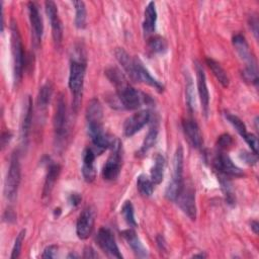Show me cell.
<instances>
[{
	"label": "cell",
	"mask_w": 259,
	"mask_h": 259,
	"mask_svg": "<svg viewBox=\"0 0 259 259\" xmlns=\"http://www.w3.org/2000/svg\"><path fill=\"white\" fill-rule=\"evenodd\" d=\"M102 118L103 111L100 102L96 98L91 99L86 109L87 128L95 149L99 152L108 149L112 142V137L103 130Z\"/></svg>",
	"instance_id": "6da1fadb"
},
{
	"label": "cell",
	"mask_w": 259,
	"mask_h": 259,
	"mask_svg": "<svg viewBox=\"0 0 259 259\" xmlns=\"http://www.w3.org/2000/svg\"><path fill=\"white\" fill-rule=\"evenodd\" d=\"M233 46L237 51L239 57L245 62V68L243 70V77L246 81L257 83L258 81V74H257V65L256 60L252 53L250 52L248 42L244 35L237 33L233 36Z\"/></svg>",
	"instance_id": "7a4b0ae2"
},
{
	"label": "cell",
	"mask_w": 259,
	"mask_h": 259,
	"mask_svg": "<svg viewBox=\"0 0 259 259\" xmlns=\"http://www.w3.org/2000/svg\"><path fill=\"white\" fill-rule=\"evenodd\" d=\"M11 31V53L13 61V77L15 84L19 83L22 78L24 66V53L21 41V36L17 27V23L12 20L10 23Z\"/></svg>",
	"instance_id": "3957f363"
},
{
	"label": "cell",
	"mask_w": 259,
	"mask_h": 259,
	"mask_svg": "<svg viewBox=\"0 0 259 259\" xmlns=\"http://www.w3.org/2000/svg\"><path fill=\"white\" fill-rule=\"evenodd\" d=\"M86 72V62L82 58L76 59L75 57L71 61L70 74H69V87L74 95V104L78 106L80 97L82 95L84 78Z\"/></svg>",
	"instance_id": "277c9868"
},
{
	"label": "cell",
	"mask_w": 259,
	"mask_h": 259,
	"mask_svg": "<svg viewBox=\"0 0 259 259\" xmlns=\"http://www.w3.org/2000/svg\"><path fill=\"white\" fill-rule=\"evenodd\" d=\"M183 185V149L179 146L174 154L173 175L172 180L166 189V197L169 200H176Z\"/></svg>",
	"instance_id": "5b68a950"
},
{
	"label": "cell",
	"mask_w": 259,
	"mask_h": 259,
	"mask_svg": "<svg viewBox=\"0 0 259 259\" xmlns=\"http://www.w3.org/2000/svg\"><path fill=\"white\" fill-rule=\"evenodd\" d=\"M21 171H20V163L19 156L17 152H14L10 159L9 168L7 171V175L4 183V194L7 199L12 200L17 193L18 186L20 183Z\"/></svg>",
	"instance_id": "8992f818"
},
{
	"label": "cell",
	"mask_w": 259,
	"mask_h": 259,
	"mask_svg": "<svg viewBox=\"0 0 259 259\" xmlns=\"http://www.w3.org/2000/svg\"><path fill=\"white\" fill-rule=\"evenodd\" d=\"M54 130L57 144L63 143L68 135L67 107L63 94H60L57 100V107L54 115Z\"/></svg>",
	"instance_id": "52a82bcc"
},
{
	"label": "cell",
	"mask_w": 259,
	"mask_h": 259,
	"mask_svg": "<svg viewBox=\"0 0 259 259\" xmlns=\"http://www.w3.org/2000/svg\"><path fill=\"white\" fill-rule=\"evenodd\" d=\"M111 154L109 155L106 163L102 169V176L105 180H115L120 172L121 168V144L116 139L112 145Z\"/></svg>",
	"instance_id": "ba28073f"
},
{
	"label": "cell",
	"mask_w": 259,
	"mask_h": 259,
	"mask_svg": "<svg viewBox=\"0 0 259 259\" xmlns=\"http://www.w3.org/2000/svg\"><path fill=\"white\" fill-rule=\"evenodd\" d=\"M177 204L181 210L192 221L196 219V204H195V194L191 186L183 185L180 193L178 194L176 200Z\"/></svg>",
	"instance_id": "9c48e42d"
},
{
	"label": "cell",
	"mask_w": 259,
	"mask_h": 259,
	"mask_svg": "<svg viewBox=\"0 0 259 259\" xmlns=\"http://www.w3.org/2000/svg\"><path fill=\"white\" fill-rule=\"evenodd\" d=\"M213 165L215 169L225 176H232V177H242L244 176V172L241 168H239L226 154L224 151L218 152L213 159Z\"/></svg>",
	"instance_id": "30bf717a"
},
{
	"label": "cell",
	"mask_w": 259,
	"mask_h": 259,
	"mask_svg": "<svg viewBox=\"0 0 259 259\" xmlns=\"http://www.w3.org/2000/svg\"><path fill=\"white\" fill-rule=\"evenodd\" d=\"M96 241L102 251L106 253L109 257L122 258V255L120 254L117 244L115 242L114 236L109 229L100 228L96 236Z\"/></svg>",
	"instance_id": "8fae6325"
},
{
	"label": "cell",
	"mask_w": 259,
	"mask_h": 259,
	"mask_svg": "<svg viewBox=\"0 0 259 259\" xmlns=\"http://www.w3.org/2000/svg\"><path fill=\"white\" fill-rule=\"evenodd\" d=\"M117 97L121 103V106L128 110L138 109L142 104V96L140 93L130 86L127 83L116 89Z\"/></svg>",
	"instance_id": "7c38bea8"
},
{
	"label": "cell",
	"mask_w": 259,
	"mask_h": 259,
	"mask_svg": "<svg viewBox=\"0 0 259 259\" xmlns=\"http://www.w3.org/2000/svg\"><path fill=\"white\" fill-rule=\"evenodd\" d=\"M151 118L149 110H142L127 117L123 123V134L125 137H132L144 127Z\"/></svg>",
	"instance_id": "4fadbf2b"
},
{
	"label": "cell",
	"mask_w": 259,
	"mask_h": 259,
	"mask_svg": "<svg viewBox=\"0 0 259 259\" xmlns=\"http://www.w3.org/2000/svg\"><path fill=\"white\" fill-rule=\"evenodd\" d=\"M94 218L95 213L92 207L88 206L82 210L76 224V233L80 239L85 240L90 236L94 226Z\"/></svg>",
	"instance_id": "5bb4252c"
},
{
	"label": "cell",
	"mask_w": 259,
	"mask_h": 259,
	"mask_svg": "<svg viewBox=\"0 0 259 259\" xmlns=\"http://www.w3.org/2000/svg\"><path fill=\"white\" fill-rule=\"evenodd\" d=\"M46 5V11L49 16L51 26H52V34L54 41L57 46L61 45L62 41V36H63V28H62V22L59 17V12L57 5L54 1H47L45 3Z\"/></svg>",
	"instance_id": "9a60e30c"
},
{
	"label": "cell",
	"mask_w": 259,
	"mask_h": 259,
	"mask_svg": "<svg viewBox=\"0 0 259 259\" xmlns=\"http://www.w3.org/2000/svg\"><path fill=\"white\" fill-rule=\"evenodd\" d=\"M195 72H196L197 91H198V95L201 103V108L203 113L207 115L208 106H209V93L206 85V78H205L204 71L198 62L195 63Z\"/></svg>",
	"instance_id": "2e32d148"
},
{
	"label": "cell",
	"mask_w": 259,
	"mask_h": 259,
	"mask_svg": "<svg viewBox=\"0 0 259 259\" xmlns=\"http://www.w3.org/2000/svg\"><path fill=\"white\" fill-rule=\"evenodd\" d=\"M135 71H136V82H143L153 87L158 92H163L164 90L163 84H161L157 79H155L149 73L147 68H145L144 64L138 58H135Z\"/></svg>",
	"instance_id": "e0dca14e"
},
{
	"label": "cell",
	"mask_w": 259,
	"mask_h": 259,
	"mask_svg": "<svg viewBox=\"0 0 259 259\" xmlns=\"http://www.w3.org/2000/svg\"><path fill=\"white\" fill-rule=\"evenodd\" d=\"M182 127L188 143L193 148H200L202 146L203 140L200 128L196 121L191 118H186L182 121Z\"/></svg>",
	"instance_id": "ac0fdd59"
},
{
	"label": "cell",
	"mask_w": 259,
	"mask_h": 259,
	"mask_svg": "<svg viewBox=\"0 0 259 259\" xmlns=\"http://www.w3.org/2000/svg\"><path fill=\"white\" fill-rule=\"evenodd\" d=\"M96 153L91 148H86L83 152V164H82V174L87 182H92L96 177V170L94 166Z\"/></svg>",
	"instance_id": "d6986e66"
},
{
	"label": "cell",
	"mask_w": 259,
	"mask_h": 259,
	"mask_svg": "<svg viewBox=\"0 0 259 259\" xmlns=\"http://www.w3.org/2000/svg\"><path fill=\"white\" fill-rule=\"evenodd\" d=\"M27 8H28V15H29V20H30L33 35L36 41H38L41 38L42 31H44V25H42V19H41L40 13L36 3L34 2H28Z\"/></svg>",
	"instance_id": "ffe728a7"
},
{
	"label": "cell",
	"mask_w": 259,
	"mask_h": 259,
	"mask_svg": "<svg viewBox=\"0 0 259 259\" xmlns=\"http://www.w3.org/2000/svg\"><path fill=\"white\" fill-rule=\"evenodd\" d=\"M31 120H32V101L29 96L26 97V100L24 102L23 106V113H22V119H21V140L23 144L26 145L28 140V135L31 127Z\"/></svg>",
	"instance_id": "44dd1931"
},
{
	"label": "cell",
	"mask_w": 259,
	"mask_h": 259,
	"mask_svg": "<svg viewBox=\"0 0 259 259\" xmlns=\"http://www.w3.org/2000/svg\"><path fill=\"white\" fill-rule=\"evenodd\" d=\"M121 235L138 257L140 258L148 257V250L145 248V246L143 245V243L141 242L137 233L134 230L132 229L124 230L121 232Z\"/></svg>",
	"instance_id": "7402d4cb"
},
{
	"label": "cell",
	"mask_w": 259,
	"mask_h": 259,
	"mask_svg": "<svg viewBox=\"0 0 259 259\" xmlns=\"http://www.w3.org/2000/svg\"><path fill=\"white\" fill-rule=\"evenodd\" d=\"M61 172V166L59 164H51L48 169V173L46 176L45 184H44V189H42V199L48 200L51 196V193L54 189L55 183L60 175Z\"/></svg>",
	"instance_id": "603a6c76"
},
{
	"label": "cell",
	"mask_w": 259,
	"mask_h": 259,
	"mask_svg": "<svg viewBox=\"0 0 259 259\" xmlns=\"http://www.w3.org/2000/svg\"><path fill=\"white\" fill-rule=\"evenodd\" d=\"M145 16L143 22V30L145 35L149 36L152 35L156 29V22H157V11L155 3L149 2L145 9Z\"/></svg>",
	"instance_id": "cb8c5ba5"
},
{
	"label": "cell",
	"mask_w": 259,
	"mask_h": 259,
	"mask_svg": "<svg viewBox=\"0 0 259 259\" xmlns=\"http://www.w3.org/2000/svg\"><path fill=\"white\" fill-rule=\"evenodd\" d=\"M114 55L118 63L121 65L123 70L127 73L130 78L136 82V71H135V59H132L131 56L122 49L117 48L114 51Z\"/></svg>",
	"instance_id": "d4e9b609"
},
{
	"label": "cell",
	"mask_w": 259,
	"mask_h": 259,
	"mask_svg": "<svg viewBox=\"0 0 259 259\" xmlns=\"http://www.w3.org/2000/svg\"><path fill=\"white\" fill-rule=\"evenodd\" d=\"M164 169H165V159L162 155L157 154L154 159V165L151 169V180L153 181L154 185L160 184L163 180L164 176Z\"/></svg>",
	"instance_id": "484cf974"
},
{
	"label": "cell",
	"mask_w": 259,
	"mask_h": 259,
	"mask_svg": "<svg viewBox=\"0 0 259 259\" xmlns=\"http://www.w3.org/2000/svg\"><path fill=\"white\" fill-rule=\"evenodd\" d=\"M206 64L208 66V68L211 70L214 77L218 79V81L224 87H228L229 83H230V79H229L227 72L224 70V68L218 62H215L214 60L209 59V58L206 59Z\"/></svg>",
	"instance_id": "4316f807"
},
{
	"label": "cell",
	"mask_w": 259,
	"mask_h": 259,
	"mask_svg": "<svg viewBox=\"0 0 259 259\" xmlns=\"http://www.w3.org/2000/svg\"><path fill=\"white\" fill-rule=\"evenodd\" d=\"M147 47L151 54H161L166 52L168 44L164 37L160 35H154L149 38Z\"/></svg>",
	"instance_id": "83f0119b"
},
{
	"label": "cell",
	"mask_w": 259,
	"mask_h": 259,
	"mask_svg": "<svg viewBox=\"0 0 259 259\" xmlns=\"http://www.w3.org/2000/svg\"><path fill=\"white\" fill-rule=\"evenodd\" d=\"M53 94V85L50 82H47L41 86L37 95V105L40 109H45L51 100Z\"/></svg>",
	"instance_id": "f1b7e54d"
},
{
	"label": "cell",
	"mask_w": 259,
	"mask_h": 259,
	"mask_svg": "<svg viewBox=\"0 0 259 259\" xmlns=\"http://www.w3.org/2000/svg\"><path fill=\"white\" fill-rule=\"evenodd\" d=\"M137 188L143 196H151L154 191V183L147 175H140L137 179Z\"/></svg>",
	"instance_id": "f546056e"
},
{
	"label": "cell",
	"mask_w": 259,
	"mask_h": 259,
	"mask_svg": "<svg viewBox=\"0 0 259 259\" xmlns=\"http://www.w3.org/2000/svg\"><path fill=\"white\" fill-rule=\"evenodd\" d=\"M75 7V25L78 28H84L86 25V6L83 1H73Z\"/></svg>",
	"instance_id": "4dcf8cb0"
},
{
	"label": "cell",
	"mask_w": 259,
	"mask_h": 259,
	"mask_svg": "<svg viewBox=\"0 0 259 259\" xmlns=\"http://www.w3.org/2000/svg\"><path fill=\"white\" fill-rule=\"evenodd\" d=\"M157 137H158V126L156 124H154L148 132L147 136L145 137L143 145L139 151L140 155L146 154L155 145V143L157 141Z\"/></svg>",
	"instance_id": "1f68e13d"
},
{
	"label": "cell",
	"mask_w": 259,
	"mask_h": 259,
	"mask_svg": "<svg viewBox=\"0 0 259 259\" xmlns=\"http://www.w3.org/2000/svg\"><path fill=\"white\" fill-rule=\"evenodd\" d=\"M105 75L108 78V80L115 86V88H119L126 84V80L124 76L120 73V71L117 68H108L105 71Z\"/></svg>",
	"instance_id": "d6a6232c"
},
{
	"label": "cell",
	"mask_w": 259,
	"mask_h": 259,
	"mask_svg": "<svg viewBox=\"0 0 259 259\" xmlns=\"http://www.w3.org/2000/svg\"><path fill=\"white\" fill-rule=\"evenodd\" d=\"M121 213H122V217L125 221V223L132 227V228H135L137 227V222H136V219H135V211H134V206L132 204L131 201L126 200L122 206H121Z\"/></svg>",
	"instance_id": "836d02e7"
},
{
	"label": "cell",
	"mask_w": 259,
	"mask_h": 259,
	"mask_svg": "<svg viewBox=\"0 0 259 259\" xmlns=\"http://www.w3.org/2000/svg\"><path fill=\"white\" fill-rule=\"evenodd\" d=\"M225 116L226 118L229 120V122L236 128V131L242 136L244 137L246 134H247V128H246V125L245 123L237 116V115H234L230 112H226L225 113Z\"/></svg>",
	"instance_id": "e575fe53"
},
{
	"label": "cell",
	"mask_w": 259,
	"mask_h": 259,
	"mask_svg": "<svg viewBox=\"0 0 259 259\" xmlns=\"http://www.w3.org/2000/svg\"><path fill=\"white\" fill-rule=\"evenodd\" d=\"M219 180H220V183H221V186H222V190L226 196V199L229 203H234L235 201V196L233 194V191H232V187H231V183L230 181L226 178V176H219Z\"/></svg>",
	"instance_id": "d590c367"
},
{
	"label": "cell",
	"mask_w": 259,
	"mask_h": 259,
	"mask_svg": "<svg viewBox=\"0 0 259 259\" xmlns=\"http://www.w3.org/2000/svg\"><path fill=\"white\" fill-rule=\"evenodd\" d=\"M24 237H25V230H21L19 232V234L17 235V237L15 239V242H14V245H13V248H12V253H11V256H10L12 259L19 257Z\"/></svg>",
	"instance_id": "8d00e7d4"
},
{
	"label": "cell",
	"mask_w": 259,
	"mask_h": 259,
	"mask_svg": "<svg viewBox=\"0 0 259 259\" xmlns=\"http://www.w3.org/2000/svg\"><path fill=\"white\" fill-rule=\"evenodd\" d=\"M233 145V138L229 134H223L218 139V147L221 151L229 149Z\"/></svg>",
	"instance_id": "74e56055"
},
{
	"label": "cell",
	"mask_w": 259,
	"mask_h": 259,
	"mask_svg": "<svg viewBox=\"0 0 259 259\" xmlns=\"http://www.w3.org/2000/svg\"><path fill=\"white\" fill-rule=\"evenodd\" d=\"M243 138H244L245 142L249 145V147L251 148L253 153L257 154L258 153V140H257V137L254 136L253 134H250V133L247 132V134Z\"/></svg>",
	"instance_id": "f35d334b"
},
{
	"label": "cell",
	"mask_w": 259,
	"mask_h": 259,
	"mask_svg": "<svg viewBox=\"0 0 259 259\" xmlns=\"http://www.w3.org/2000/svg\"><path fill=\"white\" fill-rule=\"evenodd\" d=\"M186 102L188 104V108L190 110H192L193 108V104H194V93H193V85L191 80L188 81L187 85H186Z\"/></svg>",
	"instance_id": "ab89813d"
},
{
	"label": "cell",
	"mask_w": 259,
	"mask_h": 259,
	"mask_svg": "<svg viewBox=\"0 0 259 259\" xmlns=\"http://www.w3.org/2000/svg\"><path fill=\"white\" fill-rule=\"evenodd\" d=\"M240 158L247 163L248 165H255L257 162V154L249 153V152H242L240 154Z\"/></svg>",
	"instance_id": "60d3db41"
},
{
	"label": "cell",
	"mask_w": 259,
	"mask_h": 259,
	"mask_svg": "<svg viewBox=\"0 0 259 259\" xmlns=\"http://www.w3.org/2000/svg\"><path fill=\"white\" fill-rule=\"evenodd\" d=\"M58 247L56 245H50L44 250V253L41 255L42 258H55L57 254Z\"/></svg>",
	"instance_id": "b9f144b4"
},
{
	"label": "cell",
	"mask_w": 259,
	"mask_h": 259,
	"mask_svg": "<svg viewBox=\"0 0 259 259\" xmlns=\"http://www.w3.org/2000/svg\"><path fill=\"white\" fill-rule=\"evenodd\" d=\"M250 27L253 30L255 37L257 38V36H258V18L256 15H252L250 17Z\"/></svg>",
	"instance_id": "7bdbcfd3"
},
{
	"label": "cell",
	"mask_w": 259,
	"mask_h": 259,
	"mask_svg": "<svg viewBox=\"0 0 259 259\" xmlns=\"http://www.w3.org/2000/svg\"><path fill=\"white\" fill-rule=\"evenodd\" d=\"M83 257H84V258H97L98 255H97V253L94 251L93 248H91V247H86V248L84 249Z\"/></svg>",
	"instance_id": "ee69618b"
},
{
	"label": "cell",
	"mask_w": 259,
	"mask_h": 259,
	"mask_svg": "<svg viewBox=\"0 0 259 259\" xmlns=\"http://www.w3.org/2000/svg\"><path fill=\"white\" fill-rule=\"evenodd\" d=\"M81 201V196L78 194V193H72L69 197V202L73 205V206H76L80 203Z\"/></svg>",
	"instance_id": "f6af8a7d"
},
{
	"label": "cell",
	"mask_w": 259,
	"mask_h": 259,
	"mask_svg": "<svg viewBox=\"0 0 259 259\" xmlns=\"http://www.w3.org/2000/svg\"><path fill=\"white\" fill-rule=\"evenodd\" d=\"M156 242H157V245L159 247V249L161 251H165L166 250V242H165V239L162 235H158L157 238H156Z\"/></svg>",
	"instance_id": "bcb514c9"
},
{
	"label": "cell",
	"mask_w": 259,
	"mask_h": 259,
	"mask_svg": "<svg viewBox=\"0 0 259 259\" xmlns=\"http://www.w3.org/2000/svg\"><path fill=\"white\" fill-rule=\"evenodd\" d=\"M11 137H12V134H11L10 132H5V133L2 134L1 142H2V147H3V148L9 143V141L11 140Z\"/></svg>",
	"instance_id": "7dc6e473"
},
{
	"label": "cell",
	"mask_w": 259,
	"mask_h": 259,
	"mask_svg": "<svg viewBox=\"0 0 259 259\" xmlns=\"http://www.w3.org/2000/svg\"><path fill=\"white\" fill-rule=\"evenodd\" d=\"M15 213L12 209H7L5 211V214H4V220L7 221V222H12V221H15Z\"/></svg>",
	"instance_id": "c3c4849f"
},
{
	"label": "cell",
	"mask_w": 259,
	"mask_h": 259,
	"mask_svg": "<svg viewBox=\"0 0 259 259\" xmlns=\"http://www.w3.org/2000/svg\"><path fill=\"white\" fill-rule=\"evenodd\" d=\"M251 229L253 230V232L255 234H258V229H259V225L257 223V221H253L251 222Z\"/></svg>",
	"instance_id": "681fc988"
},
{
	"label": "cell",
	"mask_w": 259,
	"mask_h": 259,
	"mask_svg": "<svg viewBox=\"0 0 259 259\" xmlns=\"http://www.w3.org/2000/svg\"><path fill=\"white\" fill-rule=\"evenodd\" d=\"M193 257H200V258H204V257H206V255H205V254H203V253H200V254H195V255H193Z\"/></svg>",
	"instance_id": "f907efd6"
}]
</instances>
